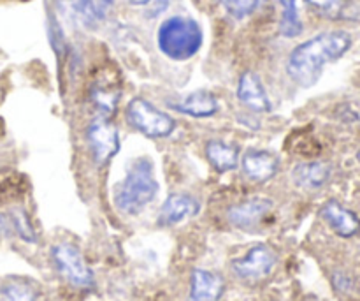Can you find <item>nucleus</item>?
I'll use <instances>...</instances> for the list:
<instances>
[{"label": "nucleus", "instance_id": "nucleus-17", "mask_svg": "<svg viewBox=\"0 0 360 301\" xmlns=\"http://www.w3.org/2000/svg\"><path fill=\"white\" fill-rule=\"evenodd\" d=\"M56 4L60 6V9L72 14L74 18L83 21V25H86V27H95L102 16L94 0H56Z\"/></svg>", "mask_w": 360, "mask_h": 301}, {"label": "nucleus", "instance_id": "nucleus-16", "mask_svg": "<svg viewBox=\"0 0 360 301\" xmlns=\"http://www.w3.org/2000/svg\"><path fill=\"white\" fill-rule=\"evenodd\" d=\"M206 157L218 173H227L238 168L239 148L224 141H207Z\"/></svg>", "mask_w": 360, "mask_h": 301}, {"label": "nucleus", "instance_id": "nucleus-12", "mask_svg": "<svg viewBox=\"0 0 360 301\" xmlns=\"http://www.w3.org/2000/svg\"><path fill=\"white\" fill-rule=\"evenodd\" d=\"M238 99L245 108L257 113L271 111V99L264 88L262 81L252 70L241 74L238 83Z\"/></svg>", "mask_w": 360, "mask_h": 301}, {"label": "nucleus", "instance_id": "nucleus-9", "mask_svg": "<svg viewBox=\"0 0 360 301\" xmlns=\"http://www.w3.org/2000/svg\"><path fill=\"white\" fill-rule=\"evenodd\" d=\"M200 211V203L197 197L186 192H174L164 201L160 211H158V224L164 228L179 224L190 217H195Z\"/></svg>", "mask_w": 360, "mask_h": 301}, {"label": "nucleus", "instance_id": "nucleus-23", "mask_svg": "<svg viewBox=\"0 0 360 301\" xmlns=\"http://www.w3.org/2000/svg\"><path fill=\"white\" fill-rule=\"evenodd\" d=\"M234 18H246L257 9L260 0H217Z\"/></svg>", "mask_w": 360, "mask_h": 301}, {"label": "nucleus", "instance_id": "nucleus-3", "mask_svg": "<svg viewBox=\"0 0 360 301\" xmlns=\"http://www.w3.org/2000/svg\"><path fill=\"white\" fill-rule=\"evenodd\" d=\"M204 34L195 20L186 16H171L158 27V49L174 62H185L202 48Z\"/></svg>", "mask_w": 360, "mask_h": 301}, {"label": "nucleus", "instance_id": "nucleus-1", "mask_svg": "<svg viewBox=\"0 0 360 301\" xmlns=\"http://www.w3.org/2000/svg\"><path fill=\"white\" fill-rule=\"evenodd\" d=\"M354 39L347 30H329L301 42L287 60V74L295 85L309 88L320 80L323 67L350 51Z\"/></svg>", "mask_w": 360, "mask_h": 301}, {"label": "nucleus", "instance_id": "nucleus-8", "mask_svg": "<svg viewBox=\"0 0 360 301\" xmlns=\"http://www.w3.org/2000/svg\"><path fill=\"white\" fill-rule=\"evenodd\" d=\"M271 210H273V201L267 197H253V199H246L229 208L227 219L234 228L250 231L259 226Z\"/></svg>", "mask_w": 360, "mask_h": 301}, {"label": "nucleus", "instance_id": "nucleus-13", "mask_svg": "<svg viewBox=\"0 0 360 301\" xmlns=\"http://www.w3.org/2000/svg\"><path fill=\"white\" fill-rule=\"evenodd\" d=\"M171 106L176 111L192 116V118H210L220 111V102L207 90L193 92L183 97L181 101L172 102Z\"/></svg>", "mask_w": 360, "mask_h": 301}, {"label": "nucleus", "instance_id": "nucleus-18", "mask_svg": "<svg viewBox=\"0 0 360 301\" xmlns=\"http://www.w3.org/2000/svg\"><path fill=\"white\" fill-rule=\"evenodd\" d=\"M91 101L97 106L98 111L111 115L116 109L120 101V88L115 83H105V81H97L91 87Z\"/></svg>", "mask_w": 360, "mask_h": 301}, {"label": "nucleus", "instance_id": "nucleus-19", "mask_svg": "<svg viewBox=\"0 0 360 301\" xmlns=\"http://www.w3.org/2000/svg\"><path fill=\"white\" fill-rule=\"evenodd\" d=\"M280 2L281 7H283V14H281L280 21L281 35H285V37H297L302 32L297 4H295V0H280Z\"/></svg>", "mask_w": 360, "mask_h": 301}, {"label": "nucleus", "instance_id": "nucleus-15", "mask_svg": "<svg viewBox=\"0 0 360 301\" xmlns=\"http://www.w3.org/2000/svg\"><path fill=\"white\" fill-rule=\"evenodd\" d=\"M333 176V168L326 162H302L292 171L295 185L306 190H319Z\"/></svg>", "mask_w": 360, "mask_h": 301}, {"label": "nucleus", "instance_id": "nucleus-11", "mask_svg": "<svg viewBox=\"0 0 360 301\" xmlns=\"http://www.w3.org/2000/svg\"><path fill=\"white\" fill-rule=\"evenodd\" d=\"M225 291V278L211 270L195 268L190 277L188 301H220Z\"/></svg>", "mask_w": 360, "mask_h": 301}, {"label": "nucleus", "instance_id": "nucleus-14", "mask_svg": "<svg viewBox=\"0 0 360 301\" xmlns=\"http://www.w3.org/2000/svg\"><path fill=\"white\" fill-rule=\"evenodd\" d=\"M246 178L253 182H267L278 173V159L266 150H250L241 159Z\"/></svg>", "mask_w": 360, "mask_h": 301}, {"label": "nucleus", "instance_id": "nucleus-26", "mask_svg": "<svg viewBox=\"0 0 360 301\" xmlns=\"http://www.w3.org/2000/svg\"><path fill=\"white\" fill-rule=\"evenodd\" d=\"M357 161H359V164H360V150H359V154H357Z\"/></svg>", "mask_w": 360, "mask_h": 301}, {"label": "nucleus", "instance_id": "nucleus-24", "mask_svg": "<svg viewBox=\"0 0 360 301\" xmlns=\"http://www.w3.org/2000/svg\"><path fill=\"white\" fill-rule=\"evenodd\" d=\"M132 6H148V4L151 2V0H129Z\"/></svg>", "mask_w": 360, "mask_h": 301}, {"label": "nucleus", "instance_id": "nucleus-2", "mask_svg": "<svg viewBox=\"0 0 360 301\" xmlns=\"http://www.w3.org/2000/svg\"><path fill=\"white\" fill-rule=\"evenodd\" d=\"M158 182L153 175V164L141 157L130 164L123 182L116 187L115 204L122 214L137 215L157 197Z\"/></svg>", "mask_w": 360, "mask_h": 301}, {"label": "nucleus", "instance_id": "nucleus-4", "mask_svg": "<svg viewBox=\"0 0 360 301\" xmlns=\"http://www.w3.org/2000/svg\"><path fill=\"white\" fill-rule=\"evenodd\" d=\"M127 120L134 129L148 137H167L176 129V120L171 115L143 97H136L129 102Z\"/></svg>", "mask_w": 360, "mask_h": 301}, {"label": "nucleus", "instance_id": "nucleus-7", "mask_svg": "<svg viewBox=\"0 0 360 301\" xmlns=\"http://www.w3.org/2000/svg\"><path fill=\"white\" fill-rule=\"evenodd\" d=\"M86 140L97 164H108L120 150L118 129L109 120L97 118L88 125Z\"/></svg>", "mask_w": 360, "mask_h": 301}, {"label": "nucleus", "instance_id": "nucleus-22", "mask_svg": "<svg viewBox=\"0 0 360 301\" xmlns=\"http://www.w3.org/2000/svg\"><path fill=\"white\" fill-rule=\"evenodd\" d=\"M316 13L327 18H340L345 11V0H304Z\"/></svg>", "mask_w": 360, "mask_h": 301}, {"label": "nucleus", "instance_id": "nucleus-20", "mask_svg": "<svg viewBox=\"0 0 360 301\" xmlns=\"http://www.w3.org/2000/svg\"><path fill=\"white\" fill-rule=\"evenodd\" d=\"M2 296L6 301H37L39 291L30 282L9 281L2 285Z\"/></svg>", "mask_w": 360, "mask_h": 301}, {"label": "nucleus", "instance_id": "nucleus-6", "mask_svg": "<svg viewBox=\"0 0 360 301\" xmlns=\"http://www.w3.org/2000/svg\"><path fill=\"white\" fill-rule=\"evenodd\" d=\"M276 263V252L271 247L255 245L245 256L232 261V271L243 282H260L269 277Z\"/></svg>", "mask_w": 360, "mask_h": 301}, {"label": "nucleus", "instance_id": "nucleus-25", "mask_svg": "<svg viewBox=\"0 0 360 301\" xmlns=\"http://www.w3.org/2000/svg\"><path fill=\"white\" fill-rule=\"evenodd\" d=\"M101 2H102V4H105V6H111V4L115 2V0H101Z\"/></svg>", "mask_w": 360, "mask_h": 301}, {"label": "nucleus", "instance_id": "nucleus-21", "mask_svg": "<svg viewBox=\"0 0 360 301\" xmlns=\"http://www.w3.org/2000/svg\"><path fill=\"white\" fill-rule=\"evenodd\" d=\"M9 224L11 228L18 233V236L23 238L25 242H35L34 228H32L30 221H28L27 214H25L23 210H14L13 214L9 215Z\"/></svg>", "mask_w": 360, "mask_h": 301}, {"label": "nucleus", "instance_id": "nucleus-10", "mask_svg": "<svg viewBox=\"0 0 360 301\" xmlns=\"http://www.w3.org/2000/svg\"><path fill=\"white\" fill-rule=\"evenodd\" d=\"M320 217L341 238H354L360 233V219L336 199H330L320 208Z\"/></svg>", "mask_w": 360, "mask_h": 301}, {"label": "nucleus", "instance_id": "nucleus-5", "mask_svg": "<svg viewBox=\"0 0 360 301\" xmlns=\"http://www.w3.org/2000/svg\"><path fill=\"white\" fill-rule=\"evenodd\" d=\"M51 261L56 271L77 289H91L95 285V277L88 268L83 254L72 243H56L51 249Z\"/></svg>", "mask_w": 360, "mask_h": 301}]
</instances>
